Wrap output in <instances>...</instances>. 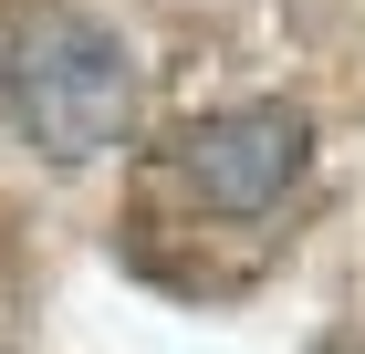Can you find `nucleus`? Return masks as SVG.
Returning <instances> with one entry per match:
<instances>
[{
    "label": "nucleus",
    "instance_id": "1",
    "mask_svg": "<svg viewBox=\"0 0 365 354\" xmlns=\"http://www.w3.org/2000/svg\"><path fill=\"white\" fill-rule=\"evenodd\" d=\"M0 115L53 167H94L136 115V63L115 42V21H94L73 0H21L0 21Z\"/></svg>",
    "mask_w": 365,
    "mask_h": 354
},
{
    "label": "nucleus",
    "instance_id": "2",
    "mask_svg": "<svg viewBox=\"0 0 365 354\" xmlns=\"http://www.w3.org/2000/svg\"><path fill=\"white\" fill-rule=\"evenodd\" d=\"M313 177V115L251 94V105H209L168 136V188L209 219H272Z\"/></svg>",
    "mask_w": 365,
    "mask_h": 354
}]
</instances>
